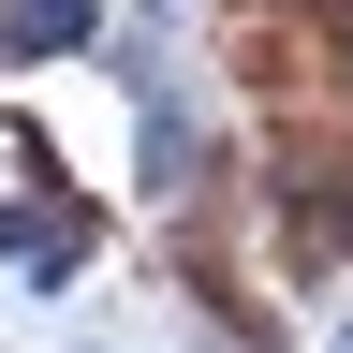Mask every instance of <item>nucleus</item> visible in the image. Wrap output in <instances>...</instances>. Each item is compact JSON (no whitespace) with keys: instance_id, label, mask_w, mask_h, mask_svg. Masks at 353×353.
I'll use <instances>...</instances> for the list:
<instances>
[{"instance_id":"2","label":"nucleus","mask_w":353,"mask_h":353,"mask_svg":"<svg viewBox=\"0 0 353 353\" xmlns=\"http://www.w3.org/2000/svg\"><path fill=\"white\" fill-rule=\"evenodd\" d=\"M0 44H15V59H59V44H88V0H15Z\"/></svg>"},{"instance_id":"1","label":"nucleus","mask_w":353,"mask_h":353,"mask_svg":"<svg viewBox=\"0 0 353 353\" xmlns=\"http://www.w3.org/2000/svg\"><path fill=\"white\" fill-rule=\"evenodd\" d=\"M0 250H15L30 280H59V265L88 250V206H0Z\"/></svg>"}]
</instances>
